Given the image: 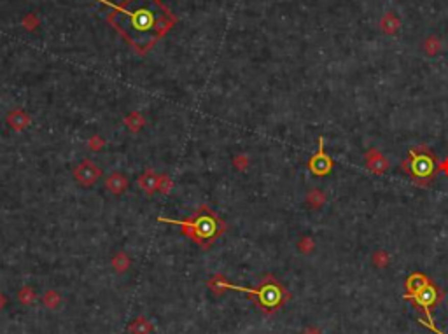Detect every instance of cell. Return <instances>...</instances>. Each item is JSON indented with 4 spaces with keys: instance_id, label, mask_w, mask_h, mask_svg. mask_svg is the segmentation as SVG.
Segmentation results:
<instances>
[{
    "instance_id": "cell-1",
    "label": "cell",
    "mask_w": 448,
    "mask_h": 334,
    "mask_svg": "<svg viewBox=\"0 0 448 334\" xmlns=\"http://www.w3.org/2000/svg\"><path fill=\"white\" fill-rule=\"evenodd\" d=\"M109 23L138 55H146L175 25V18L161 0H125L114 6Z\"/></svg>"
},
{
    "instance_id": "cell-2",
    "label": "cell",
    "mask_w": 448,
    "mask_h": 334,
    "mask_svg": "<svg viewBox=\"0 0 448 334\" xmlns=\"http://www.w3.org/2000/svg\"><path fill=\"white\" fill-rule=\"evenodd\" d=\"M159 222H168V224H177L180 226L184 235L191 236L198 245L203 248H208L212 245L214 240H217L221 235L226 231V224L217 217L208 207H200L198 212L193 215L187 221H174V219H165L159 217Z\"/></svg>"
},
{
    "instance_id": "cell-3",
    "label": "cell",
    "mask_w": 448,
    "mask_h": 334,
    "mask_svg": "<svg viewBox=\"0 0 448 334\" xmlns=\"http://www.w3.org/2000/svg\"><path fill=\"white\" fill-rule=\"evenodd\" d=\"M100 168L91 161V160H84L81 161L79 165L74 170V178L79 182L81 186H93L95 182L100 178Z\"/></svg>"
},
{
    "instance_id": "cell-4",
    "label": "cell",
    "mask_w": 448,
    "mask_h": 334,
    "mask_svg": "<svg viewBox=\"0 0 448 334\" xmlns=\"http://www.w3.org/2000/svg\"><path fill=\"white\" fill-rule=\"evenodd\" d=\"M310 170L315 175H326L331 170V160L324 154V138L319 140V152L310 160Z\"/></svg>"
},
{
    "instance_id": "cell-5",
    "label": "cell",
    "mask_w": 448,
    "mask_h": 334,
    "mask_svg": "<svg viewBox=\"0 0 448 334\" xmlns=\"http://www.w3.org/2000/svg\"><path fill=\"white\" fill-rule=\"evenodd\" d=\"M7 123H9V126L14 132H21V130H25L30 124V116L25 111L14 109V111H11L9 116H7Z\"/></svg>"
},
{
    "instance_id": "cell-6",
    "label": "cell",
    "mask_w": 448,
    "mask_h": 334,
    "mask_svg": "<svg viewBox=\"0 0 448 334\" xmlns=\"http://www.w3.org/2000/svg\"><path fill=\"white\" fill-rule=\"evenodd\" d=\"M158 182H159V175H156L154 170H147V172H144L140 177H138V186H140V189L147 194H153L158 191Z\"/></svg>"
},
{
    "instance_id": "cell-7",
    "label": "cell",
    "mask_w": 448,
    "mask_h": 334,
    "mask_svg": "<svg viewBox=\"0 0 448 334\" xmlns=\"http://www.w3.org/2000/svg\"><path fill=\"white\" fill-rule=\"evenodd\" d=\"M105 186L112 194H123L126 189H128V178H126L123 173L116 172V173H112L109 178H107Z\"/></svg>"
},
{
    "instance_id": "cell-8",
    "label": "cell",
    "mask_w": 448,
    "mask_h": 334,
    "mask_svg": "<svg viewBox=\"0 0 448 334\" xmlns=\"http://www.w3.org/2000/svg\"><path fill=\"white\" fill-rule=\"evenodd\" d=\"M366 158H368V166L369 170H373L375 173H384L385 170H387V161L384 160V156H382L380 152H376V150H369L368 154H366Z\"/></svg>"
},
{
    "instance_id": "cell-9",
    "label": "cell",
    "mask_w": 448,
    "mask_h": 334,
    "mask_svg": "<svg viewBox=\"0 0 448 334\" xmlns=\"http://www.w3.org/2000/svg\"><path fill=\"white\" fill-rule=\"evenodd\" d=\"M125 124L128 126L130 132L138 133L144 126H146V119H144V116L140 112H130L128 116L125 117Z\"/></svg>"
},
{
    "instance_id": "cell-10",
    "label": "cell",
    "mask_w": 448,
    "mask_h": 334,
    "mask_svg": "<svg viewBox=\"0 0 448 334\" xmlns=\"http://www.w3.org/2000/svg\"><path fill=\"white\" fill-rule=\"evenodd\" d=\"M431 161L429 158L426 156H420V160L418 158H415V163H413V172L417 175H420V177H424V175H427L431 172Z\"/></svg>"
},
{
    "instance_id": "cell-11",
    "label": "cell",
    "mask_w": 448,
    "mask_h": 334,
    "mask_svg": "<svg viewBox=\"0 0 448 334\" xmlns=\"http://www.w3.org/2000/svg\"><path fill=\"white\" fill-rule=\"evenodd\" d=\"M324 199H326V198H324V193H320L319 189H314V191H310V193H308L306 201H308V205H310V207L319 209V207L324 203Z\"/></svg>"
},
{
    "instance_id": "cell-12",
    "label": "cell",
    "mask_w": 448,
    "mask_h": 334,
    "mask_svg": "<svg viewBox=\"0 0 448 334\" xmlns=\"http://www.w3.org/2000/svg\"><path fill=\"white\" fill-rule=\"evenodd\" d=\"M172 187H174V182H172V178L168 177V175H159V182H158V191L161 194H170Z\"/></svg>"
},
{
    "instance_id": "cell-13",
    "label": "cell",
    "mask_w": 448,
    "mask_h": 334,
    "mask_svg": "<svg viewBox=\"0 0 448 334\" xmlns=\"http://www.w3.org/2000/svg\"><path fill=\"white\" fill-rule=\"evenodd\" d=\"M112 264H114V268H116V271H125L126 268H128L130 261H128V258H126V254L119 252V254H116V258H114Z\"/></svg>"
},
{
    "instance_id": "cell-14",
    "label": "cell",
    "mask_w": 448,
    "mask_h": 334,
    "mask_svg": "<svg viewBox=\"0 0 448 334\" xmlns=\"http://www.w3.org/2000/svg\"><path fill=\"white\" fill-rule=\"evenodd\" d=\"M105 145V140H102L100 135H93L88 142V147L91 150H100Z\"/></svg>"
},
{
    "instance_id": "cell-15",
    "label": "cell",
    "mask_w": 448,
    "mask_h": 334,
    "mask_svg": "<svg viewBox=\"0 0 448 334\" xmlns=\"http://www.w3.org/2000/svg\"><path fill=\"white\" fill-rule=\"evenodd\" d=\"M19 301H23V303H32V301H34V297H35V294L34 292H32V289L30 287H25L23 291H19Z\"/></svg>"
},
{
    "instance_id": "cell-16",
    "label": "cell",
    "mask_w": 448,
    "mask_h": 334,
    "mask_svg": "<svg viewBox=\"0 0 448 334\" xmlns=\"http://www.w3.org/2000/svg\"><path fill=\"white\" fill-rule=\"evenodd\" d=\"M233 165H235L238 170H245V168H247V165H249L247 156H245V154H240V156H237L235 160H233Z\"/></svg>"
},
{
    "instance_id": "cell-17",
    "label": "cell",
    "mask_w": 448,
    "mask_h": 334,
    "mask_svg": "<svg viewBox=\"0 0 448 334\" xmlns=\"http://www.w3.org/2000/svg\"><path fill=\"white\" fill-rule=\"evenodd\" d=\"M299 250L303 252V254H308V252L312 250V247H314V242H312V238H303L301 242H299Z\"/></svg>"
},
{
    "instance_id": "cell-18",
    "label": "cell",
    "mask_w": 448,
    "mask_h": 334,
    "mask_svg": "<svg viewBox=\"0 0 448 334\" xmlns=\"http://www.w3.org/2000/svg\"><path fill=\"white\" fill-rule=\"evenodd\" d=\"M56 301H58V296H56V292H46V297H44V303H46L48 306H55Z\"/></svg>"
},
{
    "instance_id": "cell-19",
    "label": "cell",
    "mask_w": 448,
    "mask_h": 334,
    "mask_svg": "<svg viewBox=\"0 0 448 334\" xmlns=\"http://www.w3.org/2000/svg\"><path fill=\"white\" fill-rule=\"evenodd\" d=\"M387 259V255H385V252H378V254L375 255V263L376 264H384V261Z\"/></svg>"
},
{
    "instance_id": "cell-20",
    "label": "cell",
    "mask_w": 448,
    "mask_h": 334,
    "mask_svg": "<svg viewBox=\"0 0 448 334\" xmlns=\"http://www.w3.org/2000/svg\"><path fill=\"white\" fill-rule=\"evenodd\" d=\"M443 170H445V172L448 173V161L445 163V165H443Z\"/></svg>"
},
{
    "instance_id": "cell-21",
    "label": "cell",
    "mask_w": 448,
    "mask_h": 334,
    "mask_svg": "<svg viewBox=\"0 0 448 334\" xmlns=\"http://www.w3.org/2000/svg\"><path fill=\"white\" fill-rule=\"evenodd\" d=\"M4 306V297H2V294H0V308Z\"/></svg>"
}]
</instances>
